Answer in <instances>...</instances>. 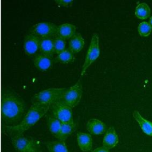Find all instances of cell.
Listing matches in <instances>:
<instances>
[{
    "label": "cell",
    "instance_id": "obj_1",
    "mask_svg": "<svg viewBox=\"0 0 152 152\" xmlns=\"http://www.w3.org/2000/svg\"><path fill=\"white\" fill-rule=\"evenodd\" d=\"M24 111V102L18 95L10 90L4 92L1 100V116L6 125H18L23 119Z\"/></svg>",
    "mask_w": 152,
    "mask_h": 152
},
{
    "label": "cell",
    "instance_id": "obj_2",
    "mask_svg": "<svg viewBox=\"0 0 152 152\" xmlns=\"http://www.w3.org/2000/svg\"><path fill=\"white\" fill-rule=\"evenodd\" d=\"M51 104L46 103H33L21 121L16 125H5L6 132L11 137L23 133L33 126L50 109Z\"/></svg>",
    "mask_w": 152,
    "mask_h": 152
},
{
    "label": "cell",
    "instance_id": "obj_3",
    "mask_svg": "<svg viewBox=\"0 0 152 152\" xmlns=\"http://www.w3.org/2000/svg\"><path fill=\"white\" fill-rule=\"evenodd\" d=\"M12 144L17 152H42L36 140L23 134L11 136Z\"/></svg>",
    "mask_w": 152,
    "mask_h": 152
},
{
    "label": "cell",
    "instance_id": "obj_4",
    "mask_svg": "<svg viewBox=\"0 0 152 152\" xmlns=\"http://www.w3.org/2000/svg\"><path fill=\"white\" fill-rule=\"evenodd\" d=\"M67 88H50L36 93L31 98L33 103H46L52 104L59 101Z\"/></svg>",
    "mask_w": 152,
    "mask_h": 152
},
{
    "label": "cell",
    "instance_id": "obj_5",
    "mask_svg": "<svg viewBox=\"0 0 152 152\" xmlns=\"http://www.w3.org/2000/svg\"><path fill=\"white\" fill-rule=\"evenodd\" d=\"M100 53L99 47V37L97 33H93L90 43L87 50L84 62L82 66L81 75L83 76L86 72L87 68L99 58Z\"/></svg>",
    "mask_w": 152,
    "mask_h": 152
},
{
    "label": "cell",
    "instance_id": "obj_6",
    "mask_svg": "<svg viewBox=\"0 0 152 152\" xmlns=\"http://www.w3.org/2000/svg\"><path fill=\"white\" fill-rule=\"evenodd\" d=\"M83 94L82 84L78 80L74 85L67 88L63 96L59 100L64 104L73 108L80 102Z\"/></svg>",
    "mask_w": 152,
    "mask_h": 152
},
{
    "label": "cell",
    "instance_id": "obj_7",
    "mask_svg": "<svg viewBox=\"0 0 152 152\" xmlns=\"http://www.w3.org/2000/svg\"><path fill=\"white\" fill-rule=\"evenodd\" d=\"M52 115L62 124L74 123L72 108L63 103L58 101L51 104Z\"/></svg>",
    "mask_w": 152,
    "mask_h": 152
},
{
    "label": "cell",
    "instance_id": "obj_8",
    "mask_svg": "<svg viewBox=\"0 0 152 152\" xmlns=\"http://www.w3.org/2000/svg\"><path fill=\"white\" fill-rule=\"evenodd\" d=\"M58 26L51 22H40L33 25L30 28V33L39 37L54 38L57 35Z\"/></svg>",
    "mask_w": 152,
    "mask_h": 152
},
{
    "label": "cell",
    "instance_id": "obj_9",
    "mask_svg": "<svg viewBox=\"0 0 152 152\" xmlns=\"http://www.w3.org/2000/svg\"><path fill=\"white\" fill-rule=\"evenodd\" d=\"M40 38L38 36L29 33L24 39L23 43V49L26 55L28 56L36 55L40 51Z\"/></svg>",
    "mask_w": 152,
    "mask_h": 152
},
{
    "label": "cell",
    "instance_id": "obj_10",
    "mask_svg": "<svg viewBox=\"0 0 152 152\" xmlns=\"http://www.w3.org/2000/svg\"><path fill=\"white\" fill-rule=\"evenodd\" d=\"M53 62V56L40 52L35 55L33 59V64L36 68L42 71L49 70L52 66Z\"/></svg>",
    "mask_w": 152,
    "mask_h": 152
},
{
    "label": "cell",
    "instance_id": "obj_11",
    "mask_svg": "<svg viewBox=\"0 0 152 152\" xmlns=\"http://www.w3.org/2000/svg\"><path fill=\"white\" fill-rule=\"evenodd\" d=\"M87 131L93 135H101L106 132V126L100 120L96 118L89 119L86 124Z\"/></svg>",
    "mask_w": 152,
    "mask_h": 152
},
{
    "label": "cell",
    "instance_id": "obj_12",
    "mask_svg": "<svg viewBox=\"0 0 152 152\" xmlns=\"http://www.w3.org/2000/svg\"><path fill=\"white\" fill-rule=\"evenodd\" d=\"M119 142L118 134L112 126L107 129L103 139V146L109 149L115 147Z\"/></svg>",
    "mask_w": 152,
    "mask_h": 152
},
{
    "label": "cell",
    "instance_id": "obj_13",
    "mask_svg": "<svg viewBox=\"0 0 152 152\" xmlns=\"http://www.w3.org/2000/svg\"><path fill=\"white\" fill-rule=\"evenodd\" d=\"M132 116L139 125L142 132L150 137H152V122L144 118L138 110H134Z\"/></svg>",
    "mask_w": 152,
    "mask_h": 152
},
{
    "label": "cell",
    "instance_id": "obj_14",
    "mask_svg": "<svg viewBox=\"0 0 152 152\" xmlns=\"http://www.w3.org/2000/svg\"><path fill=\"white\" fill-rule=\"evenodd\" d=\"M78 145L83 152H87L91 150L93 147V140L90 134L79 132L77 134Z\"/></svg>",
    "mask_w": 152,
    "mask_h": 152
},
{
    "label": "cell",
    "instance_id": "obj_15",
    "mask_svg": "<svg viewBox=\"0 0 152 152\" xmlns=\"http://www.w3.org/2000/svg\"><path fill=\"white\" fill-rule=\"evenodd\" d=\"M76 33V27L71 23H65L58 26L57 36L64 39H70Z\"/></svg>",
    "mask_w": 152,
    "mask_h": 152
},
{
    "label": "cell",
    "instance_id": "obj_16",
    "mask_svg": "<svg viewBox=\"0 0 152 152\" xmlns=\"http://www.w3.org/2000/svg\"><path fill=\"white\" fill-rule=\"evenodd\" d=\"M40 52L51 56L55 53L53 38H41L40 42Z\"/></svg>",
    "mask_w": 152,
    "mask_h": 152
},
{
    "label": "cell",
    "instance_id": "obj_17",
    "mask_svg": "<svg viewBox=\"0 0 152 152\" xmlns=\"http://www.w3.org/2000/svg\"><path fill=\"white\" fill-rule=\"evenodd\" d=\"M84 39L80 33H76L69 40V49L74 53L79 52L84 47Z\"/></svg>",
    "mask_w": 152,
    "mask_h": 152
},
{
    "label": "cell",
    "instance_id": "obj_18",
    "mask_svg": "<svg viewBox=\"0 0 152 152\" xmlns=\"http://www.w3.org/2000/svg\"><path fill=\"white\" fill-rule=\"evenodd\" d=\"M47 124L51 134L58 139L61 128V122L51 115L47 116Z\"/></svg>",
    "mask_w": 152,
    "mask_h": 152
},
{
    "label": "cell",
    "instance_id": "obj_19",
    "mask_svg": "<svg viewBox=\"0 0 152 152\" xmlns=\"http://www.w3.org/2000/svg\"><path fill=\"white\" fill-rule=\"evenodd\" d=\"M76 129L77 124L74 122L69 124L62 123L58 140L62 141H65L66 140V138L76 130Z\"/></svg>",
    "mask_w": 152,
    "mask_h": 152
},
{
    "label": "cell",
    "instance_id": "obj_20",
    "mask_svg": "<svg viewBox=\"0 0 152 152\" xmlns=\"http://www.w3.org/2000/svg\"><path fill=\"white\" fill-rule=\"evenodd\" d=\"M46 145L49 152H69L65 141L58 140L48 141L46 142Z\"/></svg>",
    "mask_w": 152,
    "mask_h": 152
},
{
    "label": "cell",
    "instance_id": "obj_21",
    "mask_svg": "<svg viewBox=\"0 0 152 152\" xmlns=\"http://www.w3.org/2000/svg\"><path fill=\"white\" fill-rule=\"evenodd\" d=\"M134 13L138 18L140 20H145L150 17L151 13L150 8L146 3L142 2L137 5Z\"/></svg>",
    "mask_w": 152,
    "mask_h": 152
},
{
    "label": "cell",
    "instance_id": "obj_22",
    "mask_svg": "<svg viewBox=\"0 0 152 152\" xmlns=\"http://www.w3.org/2000/svg\"><path fill=\"white\" fill-rule=\"evenodd\" d=\"M75 59L74 53L69 48H66L64 50L58 54L55 60L63 64H69L74 61Z\"/></svg>",
    "mask_w": 152,
    "mask_h": 152
},
{
    "label": "cell",
    "instance_id": "obj_23",
    "mask_svg": "<svg viewBox=\"0 0 152 152\" xmlns=\"http://www.w3.org/2000/svg\"><path fill=\"white\" fill-rule=\"evenodd\" d=\"M55 53L59 54L66 49V40L61 37L56 36L53 38Z\"/></svg>",
    "mask_w": 152,
    "mask_h": 152
},
{
    "label": "cell",
    "instance_id": "obj_24",
    "mask_svg": "<svg viewBox=\"0 0 152 152\" xmlns=\"http://www.w3.org/2000/svg\"><path fill=\"white\" fill-rule=\"evenodd\" d=\"M152 31V27L147 21L140 23L138 26V31L139 34L142 37L148 36Z\"/></svg>",
    "mask_w": 152,
    "mask_h": 152
},
{
    "label": "cell",
    "instance_id": "obj_25",
    "mask_svg": "<svg viewBox=\"0 0 152 152\" xmlns=\"http://www.w3.org/2000/svg\"><path fill=\"white\" fill-rule=\"evenodd\" d=\"M55 2L59 6L68 7L72 6L74 1L72 0H55Z\"/></svg>",
    "mask_w": 152,
    "mask_h": 152
},
{
    "label": "cell",
    "instance_id": "obj_26",
    "mask_svg": "<svg viewBox=\"0 0 152 152\" xmlns=\"http://www.w3.org/2000/svg\"><path fill=\"white\" fill-rule=\"evenodd\" d=\"M92 152H109V150L104 146H102L96 148Z\"/></svg>",
    "mask_w": 152,
    "mask_h": 152
},
{
    "label": "cell",
    "instance_id": "obj_27",
    "mask_svg": "<svg viewBox=\"0 0 152 152\" xmlns=\"http://www.w3.org/2000/svg\"><path fill=\"white\" fill-rule=\"evenodd\" d=\"M149 24H150V26H151V27H152V16L150 18V19H149Z\"/></svg>",
    "mask_w": 152,
    "mask_h": 152
}]
</instances>
